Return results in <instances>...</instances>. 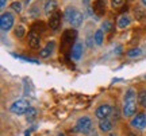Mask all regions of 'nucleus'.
I'll list each match as a JSON object with an SVG mask.
<instances>
[{
    "mask_svg": "<svg viewBox=\"0 0 146 136\" xmlns=\"http://www.w3.org/2000/svg\"><path fill=\"white\" fill-rule=\"evenodd\" d=\"M141 54H142V50H141V49H131L130 51H127V57L134 58V57H139Z\"/></svg>",
    "mask_w": 146,
    "mask_h": 136,
    "instance_id": "21",
    "label": "nucleus"
},
{
    "mask_svg": "<svg viewBox=\"0 0 146 136\" xmlns=\"http://www.w3.org/2000/svg\"><path fill=\"white\" fill-rule=\"evenodd\" d=\"M29 45L33 49H38L39 45H41V37L39 34H36L35 31H31L29 34Z\"/></svg>",
    "mask_w": 146,
    "mask_h": 136,
    "instance_id": "10",
    "label": "nucleus"
},
{
    "mask_svg": "<svg viewBox=\"0 0 146 136\" xmlns=\"http://www.w3.org/2000/svg\"><path fill=\"white\" fill-rule=\"evenodd\" d=\"M131 127L137 129H143L146 128V115L145 113H138L133 117L131 120Z\"/></svg>",
    "mask_w": 146,
    "mask_h": 136,
    "instance_id": "7",
    "label": "nucleus"
},
{
    "mask_svg": "<svg viewBox=\"0 0 146 136\" xmlns=\"http://www.w3.org/2000/svg\"><path fill=\"white\" fill-rule=\"evenodd\" d=\"M35 117H36V109L30 106V108H29V110L26 112V119L29 121H31V120H34Z\"/></svg>",
    "mask_w": 146,
    "mask_h": 136,
    "instance_id": "18",
    "label": "nucleus"
},
{
    "mask_svg": "<svg viewBox=\"0 0 146 136\" xmlns=\"http://www.w3.org/2000/svg\"><path fill=\"white\" fill-rule=\"evenodd\" d=\"M108 136H118V135H116V133H110Z\"/></svg>",
    "mask_w": 146,
    "mask_h": 136,
    "instance_id": "31",
    "label": "nucleus"
},
{
    "mask_svg": "<svg viewBox=\"0 0 146 136\" xmlns=\"http://www.w3.org/2000/svg\"><path fill=\"white\" fill-rule=\"evenodd\" d=\"M142 4H143V5H146V0H142Z\"/></svg>",
    "mask_w": 146,
    "mask_h": 136,
    "instance_id": "32",
    "label": "nucleus"
},
{
    "mask_svg": "<svg viewBox=\"0 0 146 136\" xmlns=\"http://www.w3.org/2000/svg\"><path fill=\"white\" fill-rule=\"evenodd\" d=\"M106 4H107V0H96L94 3V11L98 15H104Z\"/></svg>",
    "mask_w": 146,
    "mask_h": 136,
    "instance_id": "12",
    "label": "nucleus"
},
{
    "mask_svg": "<svg viewBox=\"0 0 146 136\" xmlns=\"http://www.w3.org/2000/svg\"><path fill=\"white\" fill-rule=\"evenodd\" d=\"M84 20V15H83V12H80V11H74L73 12V15L72 18L69 19V23L72 24V27H74V28H77V27L81 26V23H83Z\"/></svg>",
    "mask_w": 146,
    "mask_h": 136,
    "instance_id": "9",
    "label": "nucleus"
},
{
    "mask_svg": "<svg viewBox=\"0 0 146 136\" xmlns=\"http://www.w3.org/2000/svg\"><path fill=\"white\" fill-rule=\"evenodd\" d=\"M60 26H61V12L56 11L49 18V27L52 28L53 31H56V30H58Z\"/></svg>",
    "mask_w": 146,
    "mask_h": 136,
    "instance_id": "8",
    "label": "nucleus"
},
{
    "mask_svg": "<svg viewBox=\"0 0 146 136\" xmlns=\"http://www.w3.org/2000/svg\"><path fill=\"white\" fill-rule=\"evenodd\" d=\"M25 32H26V28L23 26H18L15 28V37L18 38H23L25 37Z\"/></svg>",
    "mask_w": 146,
    "mask_h": 136,
    "instance_id": "22",
    "label": "nucleus"
},
{
    "mask_svg": "<svg viewBox=\"0 0 146 136\" xmlns=\"http://www.w3.org/2000/svg\"><path fill=\"white\" fill-rule=\"evenodd\" d=\"M94 39H95V43L100 46V45L103 43V39H104V31H103V30H98V31L95 32Z\"/></svg>",
    "mask_w": 146,
    "mask_h": 136,
    "instance_id": "17",
    "label": "nucleus"
},
{
    "mask_svg": "<svg viewBox=\"0 0 146 136\" xmlns=\"http://www.w3.org/2000/svg\"><path fill=\"white\" fill-rule=\"evenodd\" d=\"M26 3H27V4H29V3H30V0H26Z\"/></svg>",
    "mask_w": 146,
    "mask_h": 136,
    "instance_id": "34",
    "label": "nucleus"
},
{
    "mask_svg": "<svg viewBox=\"0 0 146 136\" xmlns=\"http://www.w3.org/2000/svg\"><path fill=\"white\" fill-rule=\"evenodd\" d=\"M14 26V15L11 12H4L1 14V18H0V27L3 31H8L11 30V27Z\"/></svg>",
    "mask_w": 146,
    "mask_h": 136,
    "instance_id": "4",
    "label": "nucleus"
},
{
    "mask_svg": "<svg viewBox=\"0 0 146 136\" xmlns=\"http://www.w3.org/2000/svg\"><path fill=\"white\" fill-rule=\"evenodd\" d=\"M57 10V1L56 0H46L45 1V14L47 16H50L53 12H56Z\"/></svg>",
    "mask_w": 146,
    "mask_h": 136,
    "instance_id": "13",
    "label": "nucleus"
},
{
    "mask_svg": "<svg viewBox=\"0 0 146 136\" xmlns=\"http://www.w3.org/2000/svg\"><path fill=\"white\" fill-rule=\"evenodd\" d=\"M31 31H35V32L45 31V24H43L42 22H36V23H34V24L31 26Z\"/></svg>",
    "mask_w": 146,
    "mask_h": 136,
    "instance_id": "20",
    "label": "nucleus"
},
{
    "mask_svg": "<svg viewBox=\"0 0 146 136\" xmlns=\"http://www.w3.org/2000/svg\"><path fill=\"white\" fill-rule=\"evenodd\" d=\"M92 128V120L89 119L88 116H84V117H80L76 123V127L73 131L76 132H81V133H88Z\"/></svg>",
    "mask_w": 146,
    "mask_h": 136,
    "instance_id": "2",
    "label": "nucleus"
},
{
    "mask_svg": "<svg viewBox=\"0 0 146 136\" xmlns=\"http://www.w3.org/2000/svg\"><path fill=\"white\" fill-rule=\"evenodd\" d=\"M77 37V32L76 30H66V31L62 34V50L64 51H66L69 47H72V43L74 42V39Z\"/></svg>",
    "mask_w": 146,
    "mask_h": 136,
    "instance_id": "3",
    "label": "nucleus"
},
{
    "mask_svg": "<svg viewBox=\"0 0 146 136\" xmlns=\"http://www.w3.org/2000/svg\"><path fill=\"white\" fill-rule=\"evenodd\" d=\"M11 8L14 11H16V12H21L22 11V3H19V1H14L12 4H11Z\"/></svg>",
    "mask_w": 146,
    "mask_h": 136,
    "instance_id": "25",
    "label": "nucleus"
},
{
    "mask_svg": "<svg viewBox=\"0 0 146 136\" xmlns=\"http://www.w3.org/2000/svg\"><path fill=\"white\" fill-rule=\"evenodd\" d=\"M5 4H7V0H0V7L1 8H4Z\"/></svg>",
    "mask_w": 146,
    "mask_h": 136,
    "instance_id": "29",
    "label": "nucleus"
},
{
    "mask_svg": "<svg viewBox=\"0 0 146 136\" xmlns=\"http://www.w3.org/2000/svg\"><path fill=\"white\" fill-rule=\"evenodd\" d=\"M102 30H103L104 32L111 31V30H112V23H111V22H108V20L103 22V24H102Z\"/></svg>",
    "mask_w": 146,
    "mask_h": 136,
    "instance_id": "23",
    "label": "nucleus"
},
{
    "mask_svg": "<svg viewBox=\"0 0 146 136\" xmlns=\"http://www.w3.org/2000/svg\"><path fill=\"white\" fill-rule=\"evenodd\" d=\"M112 113H114L115 120H118V119H119V110H118L116 108H115V109H112Z\"/></svg>",
    "mask_w": 146,
    "mask_h": 136,
    "instance_id": "28",
    "label": "nucleus"
},
{
    "mask_svg": "<svg viewBox=\"0 0 146 136\" xmlns=\"http://www.w3.org/2000/svg\"><path fill=\"white\" fill-rule=\"evenodd\" d=\"M87 42H88V46L91 47L92 46V38H88V41H87Z\"/></svg>",
    "mask_w": 146,
    "mask_h": 136,
    "instance_id": "30",
    "label": "nucleus"
},
{
    "mask_svg": "<svg viewBox=\"0 0 146 136\" xmlns=\"http://www.w3.org/2000/svg\"><path fill=\"white\" fill-rule=\"evenodd\" d=\"M123 3H125V0H112V7L118 8L120 5H123Z\"/></svg>",
    "mask_w": 146,
    "mask_h": 136,
    "instance_id": "27",
    "label": "nucleus"
},
{
    "mask_svg": "<svg viewBox=\"0 0 146 136\" xmlns=\"http://www.w3.org/2000/svg\"><path fill=\"white\" fill-rule=\"evenodd\" d=\"M138 102L146 108V90H141L139 93H138Z\"/></svg>",
    "mask_w": 146,
    "mask_h": 136,
    "instance_id": "19",
    "label": "nucleus"
},
{
    "mask_svg": "<svg viewBox=\"0 0 146 136\" xmlns=\"http://www.w3.org/2000/svg\"><path fill=\"white\" fill-rule=\"evenodd\" d=\"M30 108V102H29V100L26 99H19L14 101V104L11 105L10 110L14 113V115H25L27 110Z\"/></svg>",
    "mask_w": 146,
    "mask_h": 136,
    "instance_id": "1",
    "label": "nucleus"
},
{
    "mask_svg": "<svg viewBox=\"0 0 146 136\" xmlns=\"http://www.w3.org/2000/svg\"><path fill=\"white\" fill-rule=\"evenodd\" d=\"M110 115H112V106L108 104H103L100 105L98 109L95 110V116L100 119V120H103V119H108Z\"/></svg>",
    "mask_w": 146,
    "mask_h": 136,
    "instance_id": "5",
    "label": "nucleus"
},
{
    "mask_svg": "<svg viewBox=\"0 0 146 136\" xmlns=\"http://www.w3.org/2000/svg\"><path fill=\"white\" fill-rule=\"evenodd\" d=\"M74 11H76L74 7H68V8L65 10V14H64V15H65V18H66V20L68 22H69V19L72 18V15H73V12H74Z\"/></svg>",
    "mask_w": 146,
    "mask_h": 136,
    "instance_id": "24",
    "label": "nucleus"
},
{
    "mask_svg": "<svg viewBox=\"0 0 146 136\" xmlns=\"http://www.w3.org/2000/svg\"><path fill=\"white\" fill-rule=\"evenodd\" d=\"M54 46H56V43H54V42H49L46 45V47H45V49H42L41 51H39V57H41V58H47L53 53Z\"/></svg>",
    "mask_w": 146,
    "mask_h": 136,
    "instance_id": "14",
    "label": "nucleus"
},
{
    "mask_svg": "<svg viewBox=\"0 0 146 136\" xmlns=\"http://www.w3.org/2000/svg\"><path fill=\"white\" fill-rule=\"evenodd\" d=\"M57 136H65V135H64V133H58Z\"/></svg>",
    "mask_w": 146,
    "mask_h": 136,
    "instance_id": "33",
    "label": "nucleus"
},
{
    "mask_svg": "<svg viewBox=\"0 0 146 136\" xmlns=\"http://www.w3.org/2000/svg\"><path fill=\"white\" fill-rule=\"evenodd\" d=\"M114 128V125H112V121L108 120V119H103V120H100L99 123V129L103 132H110L111 129Z\"/></svg>",
    "mask_w": 146,
    "mask_h": 136,
    "instance_id": "15",
    "label": "nucleus"
},
{
    "mask_svg": "<svg viewBox=\"0 0 146 136\" xmlns=\"http://www.w3.org/2000/svg\"><path fill=\"white\" fill-rule=\"evenodd\" d=\"M30 15H33L34 18H38L39 16V12H38V7L36 5H33L31 10H30Z\"/></svg>",
    "mask_w": 146,
    "mask_h": 136,
    "instance_id": "26",
    "label": "nucleus"
},
{
    "mask_svg": "<svg viewBox=\"0 0 146 136\" xmlns=\"http://www.w3.org/2000/svg\"><path fill=\"white\" fill-rule=\"evenodd\" d=\"M129 24H130V16L129 15H122L118 19V27L119 28H126Z\"/></svg>",
    "mask_w": 146,
    "mask_h": 136,
    "instance_id": "16",
    "label": "nucleus"
},
{
    "mask_svg": "<svg viewBox=\"0 0 146 136\" xmlns=\"http://www.w3.org/2000/svg\"><path fill=\"white\" fill-rule=\"evenodd\" d=\"M137 110V101L135 99H130V100H125V104H123V115L126 117H130L135 113Z\"/></svg>",
    "mask_w": 146,
    "mask_h": 136,
    "instance_id": "6",
    "label": "nucleus"
},
{
    "mask_svg": "<svg viewBox=\"0 0 146 136\" xmlns=\"http://www.w3.org/2000/svg\"><path fill=\"white\" fill-rule=\"evenodd\" d=\"M70 55H72L74 61H78L83 57V45L81 43H74L72 47V51H70Z\"/></svg>",
    "mask_w": 146,
    "mask_h": 136,
    "instance_id": "11",
    "label": "nucleus"
}]
</instances>
